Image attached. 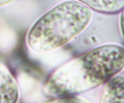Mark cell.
Here are the masks:
<instances>
[{"instance_id":"5","label":"cell","mask_w":124,"mask_h":103,"mask_svg":"<svg viewBox=\"0 0 124 103\" xmlns=\"http://www.w3.org/2000/svg\"><path fill=\"white\" fill-rule=\"evenodd\" d=\"M99 13L116 14L124 9V0H77Z\"/></svg>"},{"instance_id":"1","label":"cell","mask_w":124,"mask_h":103,"mask_svg":"<svg viewBox=\"0 0 124 103\" xmlns=\"http://www.w3.org/2000/svg\"><path fill=\"white\" fill-rule=\"evenodd\" d=\"M124 64L122 47L101 46L54 71L46 80L44 89L56 97L75 96L107 82L122 69Z\"/></svg>"},{"instance_id":"4","label":"cell","mask_w":124,"mask_h":103,"mask_svg":"<svg viewBox=\"0 0 124 103\" xmlns=\"http://www.w3.org/2000/svg\"><path fill=\"white\" fill-rule=\"evenodd\" d=\"M99 103H124V78L113 77L103 88Z\"/></svg>"},{"instance_id":"7","label":"cell","mask_w":124,"mask_h":103,"mask_svg":"<svg viewBox=\"0 0 124 103\" xmlns=\"http://www.w3.org/2000/svg\"><path fill=\"white\" fill-rule=\"evenodd\" d=\"M13 1H14V0H0V6L4 5V4L10 3Z\"/></svg>"},{"instance_id":"2","label":"cell","mask_w":124,"mask_h":103,"mask_svg":"<svg viewBox=\"0 0 124 103\" xmlns=\"http://www.w3.org/2000/svg\"><path fill=\"white\" fill-rule=\"evenodd\" d=\"M93 13L77 1L61 3L39 19L27 37L30 48L37 52H46L69 42L87 26Z\"/></svg>"},{"instance_id":"6","label":"cell","mask_w":124,"mask_h":103,"mask_svg":"<svg viewBox=\"0 0 124 103\" xmlns=\"http://www.w3.org/2000/svg\"><path fill=\"white\" fill-rule=\"evenodd\" d=\"M40 103H89V101L82 97L77 96H60Z\"/></svg>"},{"instance_id":"3","label":"cell","mask_w":124,"mask_h":103,"mask_svg":"<svg viewBox=\"0 0 124 103\" xmlns=\"http://www.w3.org/2000/svg\"><path fill=\"white\" fill-rule=\"evenodd\" d=\"M18 88L9 69L0 62V103H16Z\"/></svg>"}]
</instances>
